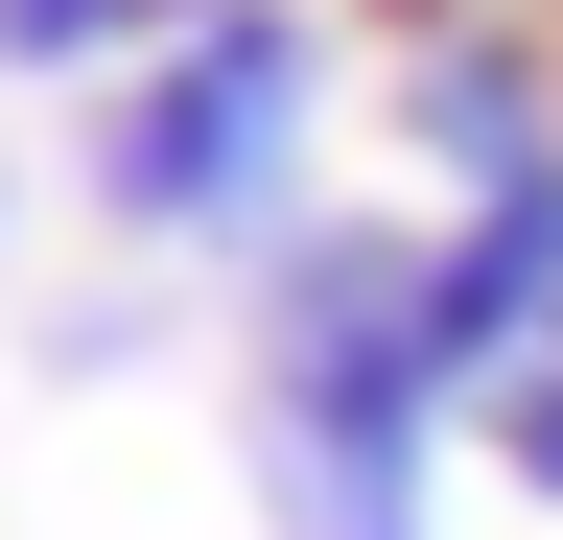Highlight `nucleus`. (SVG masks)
Returning <instances> with one entry per match:
<instances>
[{
    "label": "nucleus",
    "mask_w": 563,
    "mask_h": 540,
    "mask_svg": "<svg viewBox=\"0 0 563 540\" xmlns=\"http://www.w3.org/2000/svg\"><path fill=\"white\" fill-rule=\"evenodd\" d=\"M446 306H422V212H306L235 283V470L282 540H446Z\"/></svg>",
    "instance_id": "nucleus-1"
},
{
    "label": "nucleus",
    "mask_w": 563,
    "mask_h": 540,
    "mask_svg": "<svg viewBox=\"0 0 563 540\" xmlns=\"http://www.w3.org/2000/svg\"><path fill=\"white\" fill-rule=\"evenodd\" d=\"M470 470H493L517 517H563V353H517V376L470 399Z\"/></svg>",
    "instance_id": "nucleus-5"
},
{
    "label": "nucleus",
    "mask_w": 563,
    "mask_h": 540,
    "mask_svg": "<svg viewBox=\"0 0 563 540\" xmlns=\"http://www.w3.org/2000/svg\"><path fill=\"white\" fill-rule=\"evenodd\" d=\"M70 118H95V142H70V212H95L141 283H211V258L258 283V258L329 212V188H306L329 165V24H306V0H188L141 71L70 95Z\"/></svg>",
    "instance_id": "nucleus-2"
},
{
    "label": "nucleus",
    "mask_w": 563,
    "mask_h": 540,
    "mask_svg": "<svg viewBox=\"0 0 563 540\" xmlns=\"http://www.w3.org/2000/svg\"><path fill=\"white\" fill-rule=\"evenodd\" d=\"M188 0H0V95H118Z\"/></svg>",
    "instance_id": "nucleus-4"
},
{
    "label": "nucleus",
    "mask_w": 563,
    "mask_h": 540,
    "mask_svg": "<svg viewBox=\"0 0 563 540\" xmlns=\"http://www.w3.org/2000/svg\"><path fill=\"white\" fill-rule=\"evenodd\" d=\"M422 306H446V376H470V399L517 376V353H563V165L422 212Z\"/></svg>",
    "instance_id": "nucleus-3"
},
{
    "label": "nucleus",
    "mask_w": 563,
    "mask_h": 540,
    "mask_svg": "<svg viewBox=\"0 0 563 540\" xmlns=\"http://www.w3.org/2000/svg\"><path fill=\"white\" fill-rule=\"evenodd\" d=\"M0 258H24V165H0Z\"/></svg>",
    "instance_id": "nucleus-6"
}]
</instances>
